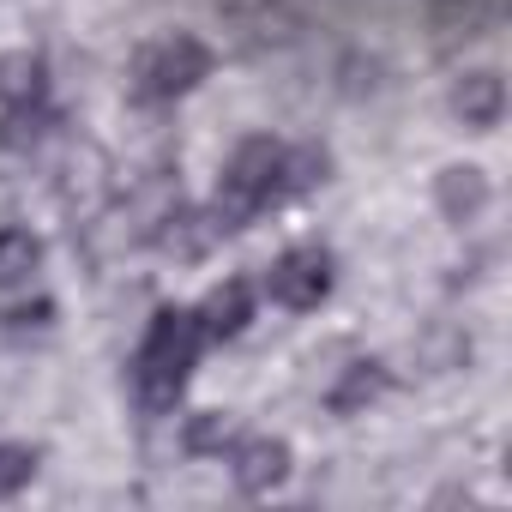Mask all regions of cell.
I'll use <instances>...</instances> for the list:
<instances>
[{"label":"cell","mask_w":512,"mask_h":512,"mask_svg":"<svg viewBox=\"0 0 512 512\" xmlns=\"http://www.w3.org/2000/svg\"><path fill=\"white\" fill-rule=\"evenodd\" d=\"M49 91V67L37 49H13L0 55V109H37Z\"/></svg>","instance_id":"obj_8"},{"label":"cell","mask_w":512,"mask_h":512,"mask_svg":"<svg viewBox=\"0 0 512 512\" xmlns=\"http://www.w3.org/2000/svg\"><path fill=\"white\" fill-rule=\"evenodd\" d=\"M31 470H37V452H25V446H0V500L19 494V488L31 482Z\"/></svg>","instance_id":"obj_13"},{"label":"cell","mask_w":512,"mask_h":512,"mask_svg":"<svg viewBox=\"0 0 512 512\" xmlns=\"http://www.w3.org/2000/svg\"><path fill=\"white\" fill-rule=\"evenodd\" d=\"M284 199V145L272 139H241L235 157L223 163V181L211 193V235H235L260 217L266 205Z\"/></svg>","instance_id":"obj_2"},{"label":"cell","mask_w":512,"mask_h":512,"mask_svg":"<svg viewBox=\"0 0 512 512\" xmlns=\"http://www.w3.org/2000/svg\"><path fill=\"white\" fill-rule=\"evenodd\" d=\"M380 392H386V368H380V362H356V368L326 392V404H332L338 416H356V410H362V404H374Z\"/></svg>","instance_id":"obj_11"},{"label":"cell","mask_w":512,"mask_h":512,"mask_svg":"<svg viewBox=\"0 0 512 512\" xmlns=\"http://www.w3.org/2000/svg\"><path fill=\"white\" fill-rule=\"evenodd\" d=\"M199 350H205V332H199V320H193L187 308H163V314L145 326V344H139V356H133V398H139L145 416L175 410V398H181V386H187Z\"/></svg>","instance_id":"obj_1"},{"label":"cell","mask_w":512,"mask_h":512,"mask_svg":"<svg viewBox=\"0 0 512 512\" xmlns=\"http://www.w3.org/2000/svg\"><path fill=\"white\" fill-rule=\"evenodd\" d=\"M434 205H440L452 223H470V217L488 205V181H482V169H476V163H446L440 181H434Z\"/></svg>","instance_id":"obj_9"},{"label":"cell","mask_w":512,"mask_h":512,"mask_svg":"<svg viewBox=\"0 0 512 512\" xmlns=\"http://www.w3.org/2000/svg\"><path fill=\"white\" fill-rule=\"evenodd\" d=\"M452 115H458L464 127H476V133H488V127L506 115V79H500L494 67L464 73V79L452 85Z\"/></svg>","instance_id":"obj_6"},{"label":"cell","mask_w":512,"mask_h":512,"mask_svg":"<svg viewBox=\"0 0 512 512\" xmlns=\"http://www.w3.org/2000/svg\"><path fill=\"white\" fill-rule=\"evenodd\" d=\"M223 440H229V422H223L217 410H205V416L187 428V446H193V452H211V446L223 452Z\"/></svg>","instance_id":"obj_14"},{"label":"cell","mask_w":512,"mask_h":512,"mask_svg":"<svg viewBox=\"0 0 512 512\" xmlns=\"http://www.w3.org/2000/svg\"><path fill=\"white\" fill-rule=\"evenodd\" d=\"M332 175V157L320 145H302V151H284V199L290 193H314L320 181Z\"/></svg>","instance_id":"obj_12"},{"label":"cell","mask_w":512,"mask_h":512,"mask_svg":"<svg viewBox=\"0 0 512 512\" xmlns=\"http://www.w3.org/2000/svg\"><path fill=\"white\" fill-rule=\"evenodd\" d=\"M37 266H43V241L31 229H0V290L31 284Z\"/></svg>","instance_id":"obj_10"},{"label":"cell","mask_w":512,"mask_h":512,"mask_svg":"<svg viewBox=\"0 0 512 512\" xmlns=\"http://www.w3.org/2000/svg\"><path fill=\"white\" fill-rule=\"evenodd\" d=\"M205 73H211V49H205L199 37L175 31V37H157V43H145V49L133 55V97H139V103H175V97H187Z\"/></svg>","instance_id":"obj_3"},{"label":"cell","mask_w":512,"mask_h":512,"mask_svg":"<svg viewBox=\"0 0 512 512\" xmlns=\"http://www.w3.org/2000/svg\"><path fill=\"white\" fill-rule=\"evenodd\" d=\"M193 320H199L205 344H211V338H235V332L253 320V284H247V278H223V284L193 308Z\"/></svg>","instance_id":"obj_7"},{"label":"cell","mask_w":512,"mask_h":512,"mask_svg":"<svg viewBox=\"0 0 512 512\" xmlns=\"http://www.w3.org/2000/svg\"><path fill=\"white\" fill-rule=\"evenodd\" d=\"M266 296H272L278 308H290V314L320 308V302L332 296V253H326V247H314V241H302V247L278 253L272 272H266Z\"/></svg>","instance_id":"obj_4"},{"label":"cell","mask_w":512,"mask_h":512,"mask_svg":"<svg viewBox=\"0 0 512 512\" xmlns=\"http://www.w3.org/2000/svg\"><path fill=\"white\" fill-rule=\"evenodd\" d=\"M229 476H235L241 494H272V488L290 476V446L272 440V434H247V440H235V452H229Z\"/></svg>","instance_id":"obj_5"}]
</instances>
